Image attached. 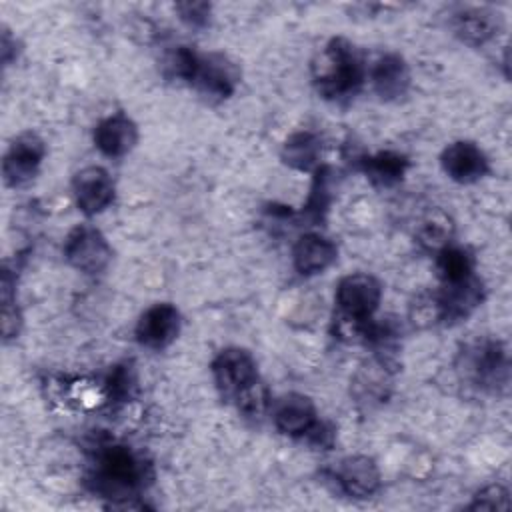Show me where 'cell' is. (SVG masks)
I'll list each match as a JSON object with an SVG mask.
<instances>
[{"instance_id":"obj_1","label":"cell","mask_w":512,"mask_h":512,"mask_svg":"<svg viewBox=\"0 0 512 512\" xmlns=\"http://www.w3.org/2000/svg\"><path fill=\"white\" fill-rule=\"evenodd\" d=\"M312 80L324 98H348L364 82L362 58L348 40L332 38L312 62Z\"/></svg>"},{"instance_id":"obj_2","label":"cell","mask_w":512,"mask_h":512,"mask_svg":"<svg viewBox=\"0 0 512 512\" xmlns=\"http://www.w3.org/2000/svg\"><path fill=\"white\" fill-rule=\"evenodd\" d=\"M144 478L146 464L128 446L106 444L96 452L92 482L102 496L122 502L136 498Z\"/></svg>"},{"instance_id":"obj_3","label":"cell","mask_w":512,"mask_h":512,"mask_svg":"<svg viewBox=\"0 0 512 512\" xmlns=\"http://www.w3.org/2000/svg\"><path fill=\"white\" fill-rule=\"evenodd\" d=\"M460 372L482 390H498L508 382V354L498 340H478L462 352Z\"/></svg>"},{"instance_id":"obj_4","label":"cell","mask_w":512,"mask_h":512,"mask_svg":"<svg viewBox=\"0 0 512 512\" xmlns=\"http://www.w3.org/2000/svg\"><path fill=\"white\" fill-rule=\"evenodd\" d=\"M212 376L222 398L238 404L260 382L256 360L244 348H226L212 360Z\"/></svg>"},{"instance_id":"obj_5","label":"cell","mask_w":512,"mask_h":512,"mask_svg":"<svg viewBox=\"0 0 512 512\" xmlns=\"http://www.w3.org/2000/svg\"><path fill=\"white\" fill-rule=\"evenodd\" d=\"M64 258L84 274H100L112 260V248L98 228L80 224L64 240Z\"/></svg>"},{"instance_id":"obj_6","label":"cell","mask_w":512,"mask_h":512,"mask_svg":"<svg viewBox=\"0 0 512 512\" xmlns=\"http://www.w3.org/2000/svg\"><path fill=\"white\" fill-rule=\"evenodd\" d=\"M382 298V286L372 274L356 272L344 276L336 286L340 316L354 322H368Z\"/></svg>"},{"instance_id":"obj_7","label":"cell","mask_w":512,"mask_h":512,"mask_svg":"<svg viewBox=\"0 0 512 512\" xmlns=\"http://www.w3.org/2000/svg\"><path fill=\"white\" fill-rule=\"evenodd\" d=\"M240 82V72L236 64L224 54H198L194 60L188 84L196 86L204 96L224 100L234 94Z\"/></svg>"},{"instance_id":"obj_8","label":"cell","mask_w":512,"mask_h":512,"mask_svg":"<svg viewBox=\"0 0 512 512\" xmlns=\"http://www.w3.org/2000/svg\"><path fill=\"white\" fill-rule=\"evenodd\" d=\"M46 156L44 140L34 132L20 134L2 160V176L8 186H24L36 174Z\"/></svg>"},{"instance_id":"obj_9","label":"cell","mask_w":512,"mask_h":512,"mask_svg":"<svg viewBox=\"0 0 512 512\" xmlns=\"http://www.w3.org/2000/svg\"><path fill=\"white\" fill-rule=\"evenodd\" d=\"M180 332V312L168 302L150 306L136 324V340L152 350L170 346Z\"/></svg>"},{"instance_id":"obj_10","label":"cell","mask_w":512,"mask_h":512,"mask_svg":"<svg viewBox=\"0 0 512 512\" xmlns=\"http://www.w3.org/2000/svg\"><path fill=\"white\" fill-rule=\"evenodd\" d=\"M274 426L292 438H304L314 432L318 422V412L314 402L304 394H286L274 404L272 410Z\"/></svg>"},{"instance_id":"obj_11","label":"cell","mask_w":512,"mask_h":512,"mask_svg":"<svg viewBox=\"0 0 512 512\" xmlns=\"http://www.w3.org/2000/svg\"><path fill=\"white\" fill-rule=\"evenodd\" d=\"M440 164L448 178L460 184L476 182L488 174V158L484 150L470 140H458L446 146Z\"/></svg>"},{"instance_id":"obj_12","label":"cell","mask_w":512,"mask_h":512,"mask_svg":"<svg viewBox=\"0 0 512 512\" xmlns=\"http://www.w3.org/2000/svg\"><path fill=\"white\" fill-rule=\"evenodd\" d=\"M72 190L78 208L88 216L102 212L114 200V182L102 166H88L76 172Z\"/></svg>"},{"instance_id":"obj_13","label":"cell","mask_w":512,"mask_h":512,"mask_svg":"<svg viewBox=\"0 0 512 512\" xmlns=\"http://www.w3.org/2000/svg\"><path fill=\"white\" fill-rule=\"evenodd\" d=\"M338 488L352 498H370L380 488V470L368 456L356 454L340 460L334 470Z\"/></svg>"},{"instance_id":"obj_14","label":"cell","mask_w":512,"mask_h":512,"mask_svg":"<svg viewBox=\"0 0 512 512\" xmlns=\"http://www.w3.org/2000/svg\"><path fill=\"white\" fill-rule=\"evenodd\" d=\"M136 142H138V126L124 112L106 116L94 128V144L104 156L120 158L128 154L136 146Z\"/></svg>"},{"instance_id":"obj_15","label":"cell","mask_w":512,"mask_h":512,"mask_svg":"<svg viewBox=\"0 0 512 512\" xmlns=\"http://www.w3.org/2000/svg\"><path fill=\"white\" fill-rule=\"evenodd\" d=\"M436 300L440 320H462L484 300V284L472 274L460 282L444 284V288L436 292Z\"/></svg>"},{"instance_id":"obj_16","label":"cell","mask_w":512,"mask_h":512,"mask_svg":"<svg viewBox=\"0 0 512 512\" xmlns=\"http://www.w3.org/2000/svg\"><path fill=\"white\" fill-rule=\"evenodd\" d=\"M338 258V248L332 240L320 234H304L292 248L294 268L304 276H314L330 268Z\"/></svg>"},{"instance_id":"obj_17","label":"cell","mask_w":512,"mask_h":512,"mask_svg":"<svg viewBox=\"0 0 512 512\" xmlns=\"http://www.w3.org/2000/svg\"><path fill=\"white\" fill-rule=\"evenodd\" d=\"M374 92L382 100H398L408 92L410 86V72L398 54H384L380 56L370 72Z\"/></svg>"},{"instance_id":"obj_18","label":"cell","mask_w":512,"mask_h":512,"mask_svg":"<svg viewBox=\"0 0 512 512\" xmlns=\"http://www.w3.org/2000/svg\"><path fill=\"white\" fill-rule=\"evenodd\" d=\"M452 28L462 42L480 46L498 32V14L494 16V12L486 8H464L454 16Z\"/></svg>"},{"instance_id":"obj_19","label":"cell","mask_w":512,"mask_h":512,"mask_svg":"<svg viewBox=\"0 0 512 512\" xmlns=\"http://www.w3.org/2000/svg\"><path fill=\"white\" fill-rule=\"evenodd\" d=\"M360 170L376 186H394L404 178L408 170V158L400 152L382 150L360 158Z\"/></svg>"},{"instance_id":"obj_20","label":"cell","mask_w":512,"mask_h":512,"mask_svg":"<svg viewBox=\"0 0 512 512\" xmlns=\"http://www.w3.org/2000/svg\"><path fill=\"white\" fill-rule=\"evenodd\" d=\"M322 152V142L314 132L300 130L286 138L282 146V160L286 166L308 172L318 166V158Z\"/></svg>"},{"instance_id":"obj_21","label":"cell","mask_w":512,"mask_h":512,"mask_svg":"<svg viewBox=\"0 0 512 512\" xmlns=\"http://www.w3.org/2000/svg\"><path fill=\"white\" fill-rule=\"evenodd\" d=\"M452 236H454V222L440 208L430 210L416 226L418 244L430 252H438L444 246H448Z\"/></svg>"},{"instance_id":"obj_22","label":"cell","mask_w":512,"mask_h":512,"mask_svg":"<svg viewBox=\"0 0 512 512\" xmlns=\"http://www.w3.org/2000/svg\"><path fill=\"white\" fill-rule=\"evenodd\" d=\"M436 270L438 276L444 284H452V282H460L468 276H472L474 272V260L472 254L460 246H444L442 250L436 252Z\"/></svg>"},{"instance_id":"obj_23","label":"cell","mask_w":512,"mask_h":512,"mask_svg":"<svg viewBox=\"0 0 512 512\" xmlns=\"http://www.w3.org/2000/svg\"><path fill=\"white\" fill-rule=\"evenodd\" d=\"M14 286H16V278L12 276V272L8 268H4V272H2V334H4V340L16 338L20 332V324H22V316L16 306Z\"/></svg>"},{"instance_id":"obj_24","label":"cell","mask_w":512,"mask_h":512,"mask_svg":"<svg viewBox=\"0 0 512 512\" xmlns=\"http://www.w3.org/2000/svg\"><path fill=\"white\" fill-rule=\"evenodd\" d=\"M330 200H332V170L328 166H320L316 168L304 212L308 214L310 220H320L328 210Z\"/></svg>"},{"instance_id":"obj_25","label":"cell","mask_w":512,"mask_h":512,"mask_svg":"<svg viewBox=\"0 0 512 512\" xmlns=\"http://www.w3.org/2000/svg\"><path fill=\"white\" fill-rule=\"evenodd\" d=\"M104 386H106V392H108L110 400H114V402L130 400L134 390H136V378H134L132 366L130 364L114 366L112 372L108 374Z\"/></svg>"},{"instance_id":"obj_26","label":"cell","mask_w":512,"mask_h":512,"mask_svg":"<svg viewBox=\"0 0 512 512\" xmlns=\"http://www.w3.org/2000/svg\"><path fill=\"white\" fill-rule=\"evenodd\" d=\"M510 494L500 484H488L474 494L470 510H508Z\"/></svg>"},{"instance_id":"obj_27","label":"cell","mask_w":512,"mask_h":512,"mask_svg":"<svg viewBox=\"0 0 512 512\" xmlns=\"http://www.w3.org/2000/svg\"><path fill=\"white\" fill-rule=\"evenodd\" d=\"M180 18L192 28H204L210 20V4L206 2H182L176 6Z\"/></svg>"}]
</instances>
